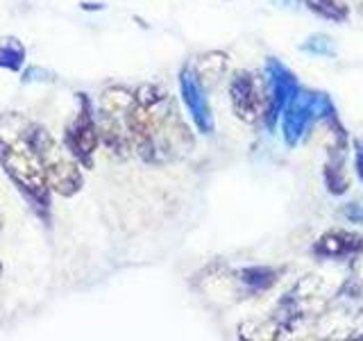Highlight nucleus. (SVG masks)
<instances>
[{
  "label": "nucleus",
  "instance_id": "f257e3e1",
  "mask_svg": "<svg viewBox=\"0 0 363 341\" xmlns=\"http://www.w3.org/2000/svg\"><path fill=\"white\" fill-rule=\"evenodd\" d=\"M32 134L34 130L18 114H7V117L0 119V144H3L5 170L28 193L43 198L48 178H45L43 162L37 146H34Z\"/></svg>",
  "mask_w": 363,
  "mask_h": 341
},
{
  "label": "nucleus",
  "instance_id": "f03ea898",
  "mask_svg": "<svg viewBox=\"0 0 363 341\" xmlns=\"http://www.w3.org/2000/svg\"><path fill=\"white\" fill-rule=\"evenodd\" d=\"M32 139H34V146H37L39 157L43 162L48 185L57 193H62V196H71V193H75L79 189V185H82V175H79L77 164L71 157L64 155V151L50 139V134L45 130H39V132L34 130Z\"/></svg>",
  "mask_w": 363,
  "mask_h": 341
},
{
  "label": "nucleus",
  "instance_id": "7ed1b4c3",
  "mask_svg": "<svg viewBox=\"0 0 363 341\" xmlns=\"http://www.w3.org/2000/svg\"><path fill=\"white\" fill-rule=\"evenodd\" d=\"M266 107L261 119L266 121V128L268 130H275L277 125V117L284 114L289 102L298 96V80L295 75L289 71L286 66L277 60H268L266 62Z\"/></svg>",
  "mask_w": 363,
  "mask_h": 341
},
{
  "label": "nucleus",
  "instance_id": "20e7f679",
  "mask_svg": "<svg viewBox=\"0 0 363 341\" xmlns=\"http://www.w3.org/2000/svg\"><path fill=\"white\" fill-rule=\"evenodd\" d=\"M329 102V98L325 94H309V91H298V96H295L286 109H284V139H286L289 146H295L302 134L306 132V128L313 123V119L323 117V109Z\"/></svg>",
  "mask_w": 363,
  "mask_h": 341
},
{
  "label": "nucleus",
  "instance_id": "39448f33",
  "mask_svg": "<svg viewBox=\"0 0 363 341\" xmlns=\"http://www.w3.org/2000/svg\"><path fill=\"white\" fill-rule=\"evenodd\" d=\"M268 91L261 89V82L252 73H238L230 85V100L234 114L243 123H257L266 107Z\"/></svg>",
  "mask_w": 363,
  "mask_h": 341
},
{
  "label": "nucleus",
  "instance_id": "423d86ee",
  "mask_svg": "<svg viewBox=\"0 0 363 341\" xmlns=\"http://www.w3.org/2000/svg\"><path fill=\"white\" fill-rule=\"evenodd\" d=\"M179 89H182V100H184L186 109L191 112L193 123L198 125V130L202 134H211L213 132V114L209 107L207 94H204L202 82L198 73L193 68H184L179 75Z\"/></svg>",
  "mask_w": 363,
  "mask_h": 341
},
{
  "label": "nucleus",
  "instance_id": "0eeeda50",
  "mask_svg": "<svg viewBox=\"0 0 363 341\" xmlns=\"http://www.w3.org/2000/svg\"><path fill=\"white\" fill-rule=\"evenodd\" d=\"M98 146V130L94 119L89 117V109L79 112V117L75 119V123L68 128V151H71L79 162L89 164L91 155H94Z\"/></svg>",
  "mask_w": 363,
  "mask_h": 341
},
{
  "label": "nucleus",
  "instance_id": "6e6552de",
  "mask_svg": "<svg viewBox=\"0 0 363 341\" xmlns=\"http://www.w3.org/2000/svg\"><path fill=\"white\" fill-rule=\"evenodd\" d=\"M361 248H363V239L357 234L343 232V230H334V232L323 234L318 239V244L313 246L315 253L323 257H343V255L359 253Z\"/></svg>",
  "mask_w": 363,
  "mask_h": 341
},
{
  "label": "nucleus",
  "instance_id": "1a4fd4ad",
  "mask_svg": "<svg viewBox=\"0 0 363 341\" xmlns=\"http://www.w3.org/2000/svg\"><path fill=\"white\" fill-rule=\"evenodd\" d=\"M225 68H227V55L213 50V53H207V55L200 57L198 71L196 73L200 77V82H204V85H216L223 77Z\"/></svg>",
  "mask_w": 363,
  "mask_h": 341
},
{
  "label": "nucleus",
  "instance_id": "9d476101",
  "mask_svg": "<svg viewBox=\"0 0 363 341\" xmlns=\"http://www.w3.org/2000/svg\"><path fill=\"white\" fill-rule=\"evenodd\" d=\"M300 3L309 11H313V14L332 23H343L350 16V9L340 0H300Z\"/></svg>",
  "mask_w": 363,
  "mask_h": 341
},
{
  "label": "nucleus",
  "instance_id": "9b49d317",
  "mask_svg": "<svg viewBox=\"0 0 363 341\" xmlns=\"http://www.w3.org/2000/svg\"><path fill=\"white\" fill-rule=\"evenodd\" d=\"M241 282L255 291H264L277 282V271L268 266H247L241 271Z\"/></svg>",
  "mask_w": 363,
  "mask_h": 341
},
{
  "label": "nucleus",
  "instance_id": "f8f14e48",
  "mask_svg": "<svg viewBox=\"0 0 363 341\" xmlns=\"http://www.w3.org/2000/svg\"><path fill=\"white\" fill-rule=\"evenodd\" d=\"M325 182H327V189L340 196V193H345L347 187H350V180L343 170V153H340L336 159L332 157V162L327 164L325 168Z\"/></svg>",
  "mask_w": 363,
  "mask_h": 341
},
{
  "label": "nucleus",
  "instance_id": "ddd939ff",
  "mask_svg": "<svg viewBox=\"0 0 363 341\" xmlns=\"http://www.w3.org/2000/svg\"><path fill=\"white\" fill-rule=\"evenodd\" d=\"M302 50L313 55H332V41L325 34H313V37H309L302 43Z\"/></svg>",
  "mask_w": 363,
  "mask_h": 341
},
{
  "label": "nucleus",
  "instance_id": "4468645a",
  "mask_svg": "<svg viewBox=\"0 0 363 341\" xmlns=\"http://www.w3.org/2000/svg\"><path fill=\"white\" fill-rule=\"evenodd\" d=\"M343 214L347 216V219L352 223H363V207L359 202H347L343 207Z\"/></svg>",
  "mask_w": 363,
  "mask_h": 341
},
{
  "label": "nucleus",
  "instance_id": "2eb2a0df",
  "mask_svg": "<svg viewBox=\"0 0 363 341\" xmlns=\"http://www.w3.org/2000/svg\"><path fill=\"white\" fill-rule=\"evenodd\" d=\"M354 164H357V173L363 182V141H354Z\"/></svg>",
  "mask_w": 363,
  "mask_h": 341
},
{
  "label": "nucleus",
  "instance_id": "dca6fc26",
  "mask_svg": "<svg viewBox=\"0 0 363 341\" xmlns=\"http://www.w3.org/2000/svg\"><path fill=\"white\" fill-rule=\"evenodd\" d=\"M0 223H3V219H0Z\"/></svg>",
  "mask_w": 363,
  "mask_h": 341
}]
</instances>
